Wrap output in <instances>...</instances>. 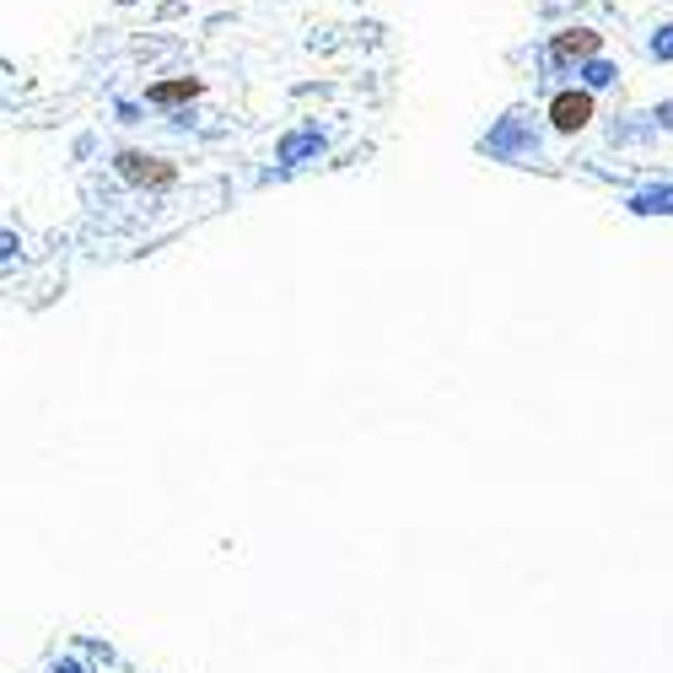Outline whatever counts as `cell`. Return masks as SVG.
<instances>
[{
    "label": "cell",
    "instance_id": "7a4b0ae2",
    "mask_svg": "<svg viewBox=\"0 0 673 673\" xmlns=\"http://www.w3.org/2000/svg\"><path fill=\"white\" fill-rule=\"evenodd\" d=\"M119 178H130V183H173V167L167 162H156V156H140V151H119Z\"/></svg>",
    "mask_w": 673,
    "mask_h": 673
},
{
    "label": "cell",
    "instance_id": "3957f363",
    "mask_svg": "<svg viewBox=\"0 0 673 673\" xmlns=\"http://www.w3.org/2000/svg\"><path fill=\"white\" fill-rule=\"evenodd\" d=\"M582 54H598V33H587V27L555 33V43H549V60H555V65H571V60H582Z\"/></svg>",
    "mask_w": 673,
    "mask_h": 673
},
{
    "label": "cell",
    "instance_id": "6da1fadb",
    "mask_svg": "<svg viewBox=\"0 0 673 673\" xmlns=\"http://www.w3.org/2000/svg\"><path fill=\"white\" fill-rule=\"evenodd\" d=\"M549 119H555L560 135H576L593 119V98H587V92H560V98L549 103Z\"/></svg>",
    "mask_w": 673,
    "mask_h": 673
},
{
    "label": "cell",
    "instance_id": "5b68a950",
    "mask_svg": "<svg viewBox=\"0 0 673 673\" xmlns=\"http://www.w3.org/2000/svg\"><path fill=\"white\" fill-rule=\"evenodd\" d=\"M636 211H673V189H663V194H642Z\"/></svg>",
    "mask_w": 673,
    "mask_h": 673
},
{
    "label": "cell",
    "instance_id": "8992f818",
    "mask_svg": "<svg viewBox=\"0 0 673 673\" xmlns=\"http://www.w3.org/2000/svg\"><path fill=\"white\" fill-rule=\"evenodd\" d=\"M5 254H11V243H5V238H0V259H5Z\"/></svg>",
    "mask_w": 673,
    "mask_h": 673
},
{
    "label": "cell",
    "instance_id": "277c9868",
    "mask_svg": "<svg viewBox=\"0 0 673 673\" xmlns=\"http://www.w3.org/2000/svg\"><path fill=\"white\" fill-rule=\"evenodd\" d=\"M194 92H200V81H189V76H183V81H162V87H151V103H156V109H167V103H189Z\"/></svg>",
    "mask_w": 673,
    "mask_h": 673
}]
</instances>
